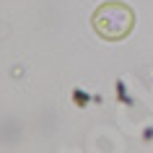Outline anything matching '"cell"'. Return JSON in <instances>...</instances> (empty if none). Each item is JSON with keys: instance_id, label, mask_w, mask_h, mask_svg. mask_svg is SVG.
Listing matches in <instances>:
<instances>
[{"instance_id": "6da1fadb", "label": "cell", "mask_w": 153, "mask_h": 153, "mask_svg": "<svg viewBox=\"0 0 153 153\" xmlns=\"http://www.w3.org/2000/svg\"><path fill=\"white\" fill-rule=\"evenodd\" d=\"M132 24H135V16L132 10L125 5V3H104L99 5L96 13H94V29H96L99 36L104 39H125L130 31H132Z\"/></svg>"}]
</instances>
